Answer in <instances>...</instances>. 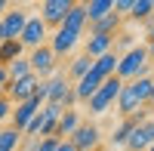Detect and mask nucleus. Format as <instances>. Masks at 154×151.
I'll return each instance as SVG.
<instances>
[{
  "instance_id": "f257e3e1",
  "label": "nucleus",
  "mask_w": 154,
  "mask_h": 151,
  "mask_svg": "<svg viewBox=\"0 0 154 151\" xmlns=\"http://www.w3.org/2000/svg\"><path fill=\"white\" fill-rule=\"evenodd\" d=\"M151 62H148V53H145V46H133L130 53H120V62H117V71H114V77L123 80V83H130L136 77H148L151 74Z\"/></svg>"
},
{
  "instance_id": "f03ea898",
  "label": "nucleus",
  "mask_w": 154,
  "mask_h": 151,
  "mask_svg": "<svg viewBox=\"0 0 154 151\" xmlns=\"http://www.w3.org/2000/svg\"><path fill=\"white\" fill-rule=\"evenodd\" d=\"M62 117V108L59 105H43L40 111L34 114V120L25 127V139H46V136H53L56 133V123Z\"/></svg>"
},
{
  "instance_id": "7ed1b4c3",
  "label": "nucleus",
  "mask_w": 154,
  "mask_h": 151,
  "mask_svg": "<svg viewBox=\"0 0 154 151\" xmlns=\"http://www.w3.org/2000/svg\"><path fill=\"white\" fill-rule=\"evenodd\" d=\"M120 86H123V80H117V77H108L105 83L99 86V90L89 96V102H86V111L93 117H99V114H105V111L117 102V96H120Z\"/></svg>"
},
{
  "instance_id": "20e7f679",
  "label": "nucleus",
  "mask_w": 154,
  "mask_h": 151,
  "mask_svg": "<svg viewBox=\"0 0 154 151\" xmlns=\"http://www.w3.org/2000/svg\"><path fill=\"white\" fill-rule=\"evenodd\" d=\"M28 65H31V74H34V77H40V80H49V77H53V74L59 71V59L53 56V49H49V46L43 43V46L31 49V56H28Z\"/></svg>"
},
{
  "instance_id": "39448f33",
  "label": "nucleus",
  "mask_w": 154,
  "mask_h": 151,
  "mask_svg": "<svg viewBox=\"0 0 154 151\" xmlns=\"http://www.w3.org/2000/svg\"><path fill=\"white\" fill-rule=\"evenodd\" d=\"M43 40H46V25L37 12H31L19 34V43H22V49H37V46H43Z\"/></svg>"
},
{
  "instance_id": "423d86ee",
  "label": "nucleus",
  "mask_w": 154,
  "mask_h": 151,
  "mask_svg": "<svg viewBox=\"0 0 154 151\" xmlns=\"http://www.w3.org/2000/svg\"><path fill=\"white\" fill-rule=\"evenodd\" d=\"M31 12H25L22 6H9L3 16H0V31H3V40H19V34L25 28Z\"/></svg>"
},
{
  "instance_id": "0eeeda50",
  "label": "nucleus",
  "mask_w": 154,
  "mask_h": 151,
  "mask_svg": "<svg viewBox=\"0 0 154 151\" xmlns=\"http://www.w3.org/2000/svg\"><path fill=\"white\" fill-rule=\"evenodd\" d=\"M40 83H43L40 77L28 74V77H22V80H16V83H6L3 96L9 99L12 105H19V102H28V99H34V93H37V86H40Z\"/></svg>"
},
{
  "instance_id": "6e6552de",
  "label": "nucleus",
  "mask_w": 154,
  "mask_h": 151,
  "mask_svg": "<svg viewBox=\"0 0 154 151\" xmlns=\"http://www.w3.org/2000/svg\"><path fill=\"white\" fill-rule=\"evenodd\" d=\"M71 6H74V0H43L37 16L43 19L46 28H49V25H53V28H62V22H65V16H68Z\"/></svg>"
},
{
  "instance_id": "1a4fd4ad",
  "label": "nucleus",
  "mask_w": 154,
  "mask_h": 151,
  "mask_svg": "<svg viewBox=\"0 0 154 151\" xmlns=\"http://www.w3.org/2000/svg\"><path fill=\"white\" fill-rule=\"evenodd\" d=\"M154 145V117H148V120H142L139 127L130 133V139H126V151H148Z\"/></svg>"
},
{
  "instance_id": "9d476101",
  "label": "nucleus",
  "mask_w": 154,
  "mask_h": 151,
  "mask_svg": "<svg viewBox=\"0 0 154 151\" xmlns=\"http://www.w3.org/2000/svg\"><path fill=\"white\" fill-rule=\"evenodd\" d=\"M99 142H102V133H99L96 123H80V127L74 130V136H71L74 151H96Z\"/></svg>"
},
{
  "instance_id": "9b49d317",
  "label": "nucleus",
  "mask_w": 154,
  "mask_h": 151,
  "mask_svg": "<svg viewBox=\"0 0 154 151\" xmlns=\"http://www.w3.org/2000/svg\"><path fill=\"white\" fill-rule=\"evenodd\" d=\"M114 105H117V114H120V117H133L136 111L145 108L133 83H123V86H120V96H117V102H114Z\"/></svg>"
},
{
  "instance_id": "f8f14e48",
  "label": "nucleus",
  "mask_w": 154,
  "mask_h": 151,
  "mask_svg": "<svg viewBox=\"0 0 154 151\" xmlns=\"http://www.w3.org/2000/svg\"><path fill=\"white\" fill-rule=\"evenodd\" d=\"M77 40H80V34L77 31H68V28H56V34L49 37V49H53V56L56 59H62V56H68L71 49L77 46Z\"/></svg>"
},
{
  "instance_id": "ddd939ff",
  "label": "nucleus",
  "mask_w": 154,
  "mask_h": 151,
  "mask_svg": "<svg viewBox=\"0 0 154 151\" xmlns=\"http://www.w3.org/2000/svg\"><path fill=\"white\" fill-rule=\"evenodd\" d=\"M43 86H46V105H59V102H62V96L71 90V83H68V74H65V71H56L49 80H43Z\"/></svg>"
},
{
  "instance_id": "4468645a",
  "label": "nucleus",
  "mask_w": 154,
  "mask_h": 151,
  "mask_svg": "<svg viewBox=\"0 0 154 151\" xmlns=\"http://www.w3.org/2000/svg\"><path fill=\"white\" fill-rule=\"evenodd\" d=\"M40 111V105L34 102V99H28V102H19V105H12V130H19V133H25V127L34 120V114Z\"/></svg>"
},
{
  "instance_id": "2eb2a0df",
  "label": "nucleus",
  "mask_w": 154,
  "mask_h": 151,
  "mask_svg": "<svg viewBox=\"0 0 154 151\" xmlns=\"http://www.w3.org/2000/svg\"><path fill=\"white\" fill-rule=\"evenodd\" d=\"M80 111H77V108H71V111H62V117H59V123H56V133H53V139H71V136H74V130L77 127H80Z\"/></svg>"
},
{
  "instance_id": "dca6fc26",
  "label": "nucleus",
  "mask_w": 154,
  "mask_h": 151,
  "mask_svg": "<svg viewBox=\"0 0 154 151\" xmlns=\"http://www.w3.org/2000/svg\"><path fill=\"white\" fill-rule=\"evenodd\" d=\"M102 83H105V80H102L99 74H96L93 68H89V71L83 74V77L77 80V83H74V96H77V102H89V96H93V93L99 90Z\"/></svg>"
},
{
  "instance_id": "f3484780",
  "label": "nucleus",
  "mask_w": 154,
  "mask_h": 151,
  "mask_svg": "<svg viewBox=\"0 0 154 151\" xmlns=\"http://www.w3.org/2000/svg\"><path fill=\"white\" fill-rule=\"evenodd\" d=\"M111 49H114V37H108V34H89L86 37V46H83V56L99 59V56L111 53Z\"/></svg>"
},
{
  "instance_id": "a211bd4d",
  "label": "nucleus",
  "mask_w": 154,
  "mask_h": 151,
  "mask_svg": "<svg viewBox=\"0 0 154 151\" xmlns=\"http://www.w3.org/2000/svg\"><path fill=\"white\" fill-rule=\"evenodd\" d=\"M117 62H120V53H105V56H99V59H93V71L99 74L102 80H108V77H114V71H117Z\"/></svg>"
},
{
  "instance_id": "6ab92c4d",
  "label": "nucleus",
  "mask_w": 154,
  "mask_h": 151,
  "mask_svg": "<svg viewBox=\"0 0 154 151\" xmlns=\"http://www.w3.org/2000/svg\"><path fill=\"white\" fill-rule=\"evenodd\" d=\"M62 28H68V31H77V34H83V31H86V6H83V3H74V6L68 9L65 22H62Z\"/></svg>"
},
{
  "instance_id": "aec40b11",
  "label": "nucleus",
  "mask_w": 154,
  "mask_h": 151,
  "mask_svg": "<svg viewBox=\"0 0 154 151\" xmlns=\"http://www.w3.org/2000/svg\"><path fill=\"white\" fill-rule=\"evenodd\" d=\"M83 6H86V25H89V22H99V19L111 16L114 12V0H89Z\"/></svg>"
},
{
  "instance_id": "412c9836",
  "label": "nucleus",
  "mask_w": 154,
  "mask_h": 151,
  "mask_svg": "<svg viewBox=\"0 0 154 151\" xmlns=\"http://www.w3.org/2000/svg\"><path fill=\"white\" fill-rule=\"evenodd\" d=\"M86 28H89V34H108V37H117V31H120V19L111 12V16L99 19V22H89Z\"/></svg>"
},
{
  "instance_id": "4be33fe9",
  "label": "nucleus",
  "mask_w": 154,
  "mask_h": 151,
  "mask_svg": "<svg viewBox=\"0 0 154 151\" xmlns=\"http://www.w3.org/2000/svg\"><path fill=\"white\" fill-rule=\"evenodd\" d=\"M89 68H93V59L80 53V56H74V59L68 62V68H65V74H68V80H80V77H83V74H86Z\"/></svg>"
},
{
  "instance_id": "5701e85b",
  "label": "nucleus",
  "mask_w": 154,
  "mask_h": 151,
  "mask_svg": "<svg viewBox=\"0 0 154 151\" xmlns=\"http://www.w3.org/2000/svg\"><path fill=\"white\" fill-rule=\"evenodd\" d=\"M151 16H154V0H133V9H130L133 22H151Z\"/></svg>"
},
{
  "instance_id": "b1692460",
  "label": "nucleus",
  "mask_w": 154,
  "mask_h": 151,
  "mask_svg": "<svg viewBox=\"0 0 154 151\" xmlns=\"http://www.w3.org/2000/svg\"><path fill=\"white\" fill-rule=\"evenodd\" d=\"M16 59H22V43L19 40H3L0 43V65H9V62H16Z\"/></svg>"
},
{
  "instance_id": "393cba45",
  "label": "nucleus",
  "mask_w": 154,
  "mask_h": 151,
  "mask_svg": "<svg viewBox=\"0 0 154 151\" xmlns=\"http://www.w3.org/2000/svg\"><path fill=\"white\" fill-rule=\"evenodd\" d=\"M28 74H31V65H28V59H25V56L6 65V77H9V83H16V80H22V77H28Z\"/></svg>"
},
{
  "instance_id": "a878e982",
  "label": "nucleus",
  "mask_w": 154,
  "mask_h": 151,
  "mask_svg": "<svg viewBox=\"0 0 154 151\" xmlns=\"http://www.w3.org/2000/svg\"><path fill=\"white\" fill-rule=\"evenodd\" d=\"M19 142H22V133L19 130H0V151H16L19 148Z\"/></svg>"
},
{
  "instance_id": "bb28decb",
  "label": "nucleus",
  "mask_w": 154,
  "mask_h": 151,
  "mask_svg": "<svg viewBox=\"0 0 154 151\" xmlns=\"http://www.w3.org/2000/svg\"><path fill=\"white\" fill-rule=\"evenodd\" d=\"M117 46H120V49H126V53H130V49L136 46V43H133V34L120 31V34H117V40H114V49H117Z\"/></svg>"
},
{
  "instance_id": "cd10ccee",
  "label": "nucleus",
  "mask_w": 154,
  "mask_h": 151,
  "mask_svg": "<svg viewBox=\"0 0 154 151\" xmlns=\"http://www.w3.org/2000/svg\"><path fill=\"white\" fill-rule=\"evenodd\" d=\"M130 9H133V0H114V16L117 19L130 16Z\"/></svg>"
},
{
  "instance_id": "c85d7f7f",
  "label": "nucleus",
  "mask_w": 154,
  "mask_h": 151,
  "mask_svg": "<svg viewBox=\"0 0 154 151\" xmlns=\"http://www.w3.org/2000/svg\"><path fill=\"white\" fill-rule=\"evenodd\" d=\"M9 114H12V102H9L3 93H0V123H3V120H9Z\"/></svg>"
},
{
  "instance_id": "c756f323",
  "label": "nucleus",
  "mask_w": 154,
  "mask_h": 151,
  "mask_svg": "<svg viewBox=\"0 0 154 151\" xmlns=\"http://www.w3.org/2000/svg\"><path fill=\"white\" fill-rule=\"evenodd\" d=\"M145 53H148V62L154 65V37H148V43H145Z\"/></svg>"
},
{
  "instance_id": "7c9ffc66",
  "label": "nucleus",
  "mask_w": 154,
  "mask_h": 151,
  "mask_svg": "<svg viewBox=\"0 0 154 151\" xmlns=\"http://www.w3.org/2000/svg\"><path fill=\"white\" fill-rule=\"evenodd\" d=\"M56 151H74V145H71V139H62V142L56 145Z\"/></svg>"
},
{
  "instance_id": "2f4dec72",
  "label": "nucleus",
  "mask_w": 154,
  "mask_h": 151,
  "mask_svg": "<svg viewBox=\"0 0 154 151\" xmlns=\"http://www.w3.org/2000/svg\"><path fill=\"white\" fill-rule=\"evenodd\" d=\"M6 83H9V77H6V68H3V65H0V93H3V90H6Z\"/></svg>"
},
{
  "instance_id": "473e14b6",
  "label": "nucleus",
  "mask_w": 154,
  "mask_h": 151,
  "mask_svg": "<svg viewBox=\"0 0 154 151\" xmlns=\"http://www.w3.org/2000/svg\"><path fill=\"white\" fill-rule=\"evenodd\" d=\"M6 9H9V3H6V0H0V16H3Z\"/></svg>"
},
{
  "instance_id": "72a5a7b5",
  "label": "nucleus",
  "mask_w": 154,
  "mask_h": 151,
  "mask_svg": "<svg viewBox=\"0 0 154 151\" xmlns=\"http://www.w3.org/2000/svg\"><path fill=\"white\" fill-rule=\"evenodd\" d=\"M148 105H154V83H151V99H148Z\"/></svg>"
},
{
  "instance_id": "f704fd0d",
  "label": "nucleus",
  "mask_w": 154,
  "mask_h": 151,
  "mask_svg": "<svg viewBox=\"0 0 154 151\" xmlns=\"http://www.w3.org/2000/svg\"><path fill=\"white\" fill-rule=\"evenodd\" d=\"M0 43H3V31H0Z\"/></svg>"
},
{
  "instance_id": "c9c22d12",
  "label": "nucleus",
  "mask_w": 154,
  "mask_h": 151,
  "mask_svg": "<svg viewBox=\"0 0 154 151\" xmlns=\"http://www.w3.org/2000/svg\"><path fill=\"white\" fill-rule=\"evenodd\" d=\"M148 151H154V145H151V148H148Z\"/></svg>"
}]
</instances>
